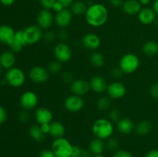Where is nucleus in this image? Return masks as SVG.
Returning <instances> with one entry per match:
<instances>
[{
  "instance_id": "obj_34",
  "label": "nucleus",
  "mask_w": 158,
  "mask_h": 157,
  "mask_svg": "<svg viewBox=\"0 0 158 157\" xmlns=\"http://www.w3.org/2000/svg\"><path fill=\"white\" fill-rule=\"evenodd\" d=\"M108 119L112 123H117L120 119V112L117 109H112L109 111L108 113Z\"/></svg>"
},
{
  "instance_id": "obj_43",
  "label": "nucleus",
  "mask_w": 158,
  "mask_h": 157,
  "mask_svg": "<svg viewBox=\"0 0 158 157\" xmlns=\"http://www.w3.org/2000/svg\"><path fill=\"white\" fill-rule=\"evenodd\" d=\"M39 157H56L53 151L51 149H43L40 152Z\"/></svg>"
},
{
  "instance_id": "obj_20",
  "label": "nucleus",
  "mask_w": 158,
  "mask_h": 157,
  "mask_svg": "<svg viewBox=\"0 0 158 157\" xmlns=\"http://www.w3.org/2000/svg\"><path fill=\"white\" fill-rule=\"evenodd\" d=\"M123 12L128 15H135L140 12L142 5L139 0H126L122 6Z\"/></svg>"
},
{
  "instance_id": "obj_51",
  "label": "nucleus",
  "mask_w": 158,
  "mask_h": 157,
  "mask_svg": "<svg viewBox=\"0 0 158 157\" xmlns=\"http://www.w3.org/2000/svg\"><path fill=\"white\" fill-rule=\"evenodd\" d=\"M15 0H0V2L4 6H10L14 4Z\"/></svg>"
},
{
  "instance_id": "obj_42",
  "label": "nucleus",
  "mask_w": 158,
  "mask_h": 157,
  "mask_svg": "<svg viewBox=\"0 0 158 157\" xmlns=\"http://www.w3.org/2000/svg\"><path fill=\"white\" fill-rule=\"evenodd\" d=\"M111 74H112V76L114 77V78L118 79V78H121L122 75H123L124 73H123V72L122 71V69H120V67H116L113 69Z\"/></svg>"
},
{
  "instance_id": "obj_10",
  "label": "nucleus",
  "mask_w": 158,
  "mask_h": 157,
  "mask_svg": "<svg viewBox=\"0 0 158 157\" xmlns=\"http://www.w3.org/2000/svg\"><path fill=\"white\" fill-rule=\"evenodd\" d=\"M37 25L43 30H48L54 23V16L49 9H43L36 15Z\"/></svg>"
},
{
  "instance_id": "obj_24",
  "label": "nucleus",
  "mask_w": 158,
  "mask_h": 157,
  "mask_svg": "<svg viewBox=\"0 0 158 157\" xmlns=\"http://www.w3.org/2000/svg\"><path fill=\"white\" fill-rule=\"evenodd\" d=\"M106 149V143L104 140L95 137L90 141L89 144V149L93 155H100L103 154Z\"/></svg>"
},
{
  "instance_id": "obj_52",
  "label": "nucleus",
  "mask_w": 158,
  "mask_h": 157,
  "mask_svg": "<svg viewBox=\"0 0 158 157\" xmlns=\"http://www.w3.org/2000/svg\"><path fill=\"white\" fill-rule=\"evenodd\" d=\"M91 154L89 149H83L80 157H91Z\"/></svg>"
},
{
  "instance_id": "obj_46",
  "label": "nucleus",
  "mask_w": 158,
  "mask_h": 157,
  "mask_svg": "<svg viewBox=\"0 0 158 157\" xmlns=\"http://www.w3.org/2000/svg\"><path fill=\"white\" fill-rule=\"evenodd\" d=\"M83 149L80 147L79 146H73V152H72V157H80L82 153Z\"/></svg>"
},
{
  "instance_id": "obj_14",
  "label": "nucleus",
  "mask_w": 158,
  "mask_h": 157,
  "mask_svg": "<svg viewBox=\"0 0 158 157\" xmlns=\"http://www.w3.org/2000/svg\"><path fill=\"white\" fill-rule=\"evenodd\" d=\"M70 89L72 93L74 95L83 96L89 93V91L91 90V88L89 82H87L83 78H79L73 82L72 84L70 85Z\"/></svg>"
},
{
  "instance_id": "obj_39",
  "label": "nucleus",
  "mask_w": 158,
  "mask_h": 157,
  "mask_svg": "<svg viewBox=\"0 0 158 157\" xmlns=\"http://www.w3.org/2000/svg\"><path fill=\"white\" fill-rule=\"evenodd\" d=\"M113 157H134L132 154L125 149H119L114 152Z\"/></svg>"
},
{
  "instance_id": "obj_23",
  "label": "nucleus",
  "mask_w": 158,
  "mask_h": 157,
  "mask_svg": "<svg viewBox=\"0 0 158 157\" xmlns=\"http://www.w3.org/2000/svg\"><path fill=\"white\" fill-rule=\"evenodd\" d=\"M15 32L13 28L8 25L0 26V42L9 46L15 36Z\"/></svg>"
},
{
  "instance_id": "obj_4",
  "label": "nucleus",
  "mask_w": 158,
  "mask_h": 157,
  "mask_svg": "<svg viewBox=\"0 0 158 157\" xmlns=\"http://www.w3.org/2000/svg\"><path fill=\"white\" fill-rule=\"evenodd\" d=\"M26 74L21 69L12 67L8 69L5 75V80L6 83L14 88L23 86L26 83Z\"/></svg>"
},
{
  "instance_id": "obj_11",
  "label": "nucleus",
  "mask_w": 158,
  "mask_h": 157,
  "mask_svg": "<svg viewBox=\"0 0 158 157\" xmlns=\"http://www.w3.org/2000/svg\"><path fill=\"white\" fill-rule=\"evenodd\" d=\"M64 107L70 112H78L84 107V101L81 96L72 94L65 99Z\"/></svg>"
},
{
  "instance_id": "obj_17",
  "label": "nucleus",
  "mask_w": 158,
  "mask_h": 157,
  "mask_svg": "<svg viewBox=\"0 0 158 157\" xmlns=\"http://www.w3.org/2000/svg\"><path fill=\"white\" fill-rule=\"evenodd\" d=\"M90 88L93 92L97 94H103L106 92L108 84L106 79L101 75H94L89 81Z\"/></svg>"
},
{
  "instance_id": "obj_40",
  "label": "nucleus",
  "mask_w": 158,
  "mask_h": 157,
  "mask_svg": "<svg viewBox=\"0 0 158 157\" xmlns=\"http://www.w3.org/2000/svg\"><path fill=\"white\" fill-rule=\"evenodd\" d=\"M56 0H40V2L43 9L51 10L52 6H53L54 3L56 2Z\"/></svg>"
},
{
  "instance_id": "obj_8",
  "label": "nucleus",
  "mask_w": 158,
  "mask_h": 157,
  "mask_svg": "<svg viewBox=\"0 0 158 157\" xmlns=\"http://www.w3.org/2000/svg\"><path fill=\"white\" fill-rule=\"evenodd\" d=\"M50 73L47 68L41 66H35L30 69L29 72V77L31 81L37 84H42L47 82L49 78Z\"/></svg>"
},
{
  "instance_id": "obj_6",
  "label": "nucleus",
  "mask_w": 158,
  "mask_h": 157,
  "mask_svg": "<svg viewBox=\"0 0 158 157\" xmlns=\"http://www.w3.org/2000/svg\"><path fill=\"white\" fill-rule=\"evenodd\" d=\"M53 54L56 59L62 63L69 62L73 55V51L70 46L65 42L57 43L53 49Z\"/></svg>"
},
{
  "instance_id": "obj_58",
  "label": "nucleus",
  "mask_w": 158,
  "mask_h": 157,
  "mask_svg": "<svg viewBox=\"0 0 158 157\" xmlns=\"http://www.w3.org/2000/svg\"><path fill=\"white\" fill-rule=\"evenodd\" d=\"M70 157H72V156H70Z\"/></svg>"
},
{
  "instance_id": "obj_22",
  "label": "nucleus",
  "mask_w": 158,
  "mask_h": 157,
  "mask_svg": "<svg viewBox=\"0 0 158 157\" xmlns=\"http://www.w3.org/2000/svg\"><path fill=\"white\" fill-rule=\"evenodd\" d=\"M117 129L123 135H129L135 129V125L131 119L121 118L117 123Z\"/></svg>"
},
{
  "instance_id": "obj_33",
  "label": "nucleus",
  "mask_w": 158,
  "mask_h": 157,
  "mask_svg": "<svg viewBox=\"0 0 158 157\" xmlns=\"http://www.w3.org/2000/svg\"><path fill=\"white\" fill-rule=\"evenodd\" d=\"M119 146L118 140L114 137H110V138L107 139L106 142V149L110 152H114L117 150Z\"/></svg>"
},
{
  "instance_id": "obj_1",
  "label": "nucleus",
  "mask_w": 158,
  "mask_h": 157,
  "mask_svg": "<svg viewBox=\"0 0 158 157\" xmlns=\"http://www.w3.org/2000/svg\"><path fill=\"white\" fill-rule=\"evenodd\" d=\"M86 22L92 27H100L106 22L109 16L108 9L100 3H94L88 6L85 13Z\"/></svg>"
},
{
  "instance_id": "obj_32",
  "label": "nucleus",
  "mask_w": 158,
  "mask_h": 157,
  "mask_svg": "<svg viewBox=\"0 0 158 157\" xmlns=\"http://www.w3.org/2000/svg\"><path fill=\"white\" fill-rule=\"evenodd\" d=\"M63 68V63L58 60H53L50 62L47 66V69L50 74H58Z\"/></svg>"
},
{
  "instance_id": "obj_21",
  "label": "nucleus",
  "mask_w": 158,
  "mask_h": 157,
  "mask_svg": "<svg viewBox=\"0 0 158 157\" xmlns=\"http://www.w3.org/2000/svg\"><path fill=\"white\" fill-rule=\"evenodd\" d=\"M15 52L12 50H6L0 54V65L3 69H9L14 67L15 63Z\"/></svg>"
},
{
  "instance_id": "obj_55",
  "label": "nucleus",
  "mask_w": 158,
  "mask_h": 157,
  "mask_svg": "<svg viewBox=\"0 0 158 157\" xmlns=\"http://www.w3.org/2000/svg\"><path fill=\"white\" fill-rule=\"evenodd\" d=\"M91 157H105L103 154H100V155H94Z\"/></svg>"
},
{
  "instance_id": "obj_44",
  "label": "nucleus",
  "mask_w": 158,
  "mask_h": 157,
  "mask_svg": "<svg viewBox=\"0 0 158 157\" xmlns=\"http://www.w3.org/2000/svg\"><path fill=\"white\" fill-rule=\"evenodd\" d=\"M7 119V112L4 107L0 106V125L3 124Z\"/></svg>"
},
{
  "instance_id": "obj_3",
  "label": "nucleus",
  "mask_w": 158,
  "mask_h": 157,
  "mask_svg": "<svg viewBox=\"0 0 158 157\" xmlns=\"http://www.w3.org/2000/svg\"><path fill=\"white\" fill-rule=\"evenodd\" d=\"M73 147V146L70 142L64 136L55 139L52 143V150L56 157H70Z\"/></svg>"
},
{
  "instance_id": "obj_28",
  "label": "nucleus",
  "mask_w": 158,
  "mask_h": 157,
  "mask_svg": "<svg viewBox=\"0 0 158 157\" xmlns=\"http://www.w3.org/2000/svg\"><path fill=\"white\" fill-rule=\"evenodd\" d=\"M88 6L86 3L83 1H74L70 6V11L74 15H85Z\"/></svg>"
},
{
  "instance_id": "obj_7",
  "label": "nucleus",
  "mask_w": 158,
  "mask_h": 157,
  "mask_svg": "<svg viewBox=\"0 0 158 157\" xmlns=\"http://www.w3.org/2000/svg\"><path fill=\"white\" fill-rule=\"evenodd\" d=\"M25 40L27 45L38 43L43 38V29L38 25H32L23 29Z\"/></svg>"
},
{
  "instance_id": "obj_13",
  "label": "nucleus",
  "mask_w": 158,
  "mask_h": 157,
  "mask_svg": "<svg viewBox=\"0 0 158 157\" xmlns=\"http://www.w3.org/2000/svg\"><path fill=\"white\" fill-rule=\"evenodd\" d=\"M20 105L26 110H31L38 105V96L32 91H26L20 96Z\"/></svg>"
},
{
  "instance_id": "obj_45",
  "label": "nucleus",
  "mask_w": 158,
  "mask_h": 157,
  "mask_svg": "<svg viewBox=\"0 0 158 157\" xmlns=\"http://www.w3.org/2000/svg\"><path fill=\"white\" fill-rule=\"evenodd\" d=\"M65 9L64 6H63L61 2H60L59 1H57V0L56 1V2L54 3L53 6H52V10L53 11V12H55L56 13L60 12V11H62L63 9Z\"/></svg>"
},
{
  "instance_id": "obj_2",
  "label": "nucleus",
  "mask_w": 158,
  "mask_h": 157,
  "mask_svg": "<svg viewBox=\"0 0 158 157\" xmlns=\"http://www.w3.org/2000/svg\"><path fill=\"white\" fill-rule=\"evenodd\" d=\"M92 130L94 135L103 140L112 137L114 132L113 123L108 119L100 118L96 120L93 124Z\"/></svg>"
},
{
  "instance_id": "obj_16",
  "label": "nucleus",
  "mask_w": 158,
  "mask_h": 157,
  "mask_svg": "<svg viewBox=\"0 0 158 157\" xmlns=\"http://www.w3.org/2000/svg\"><path fill=\"white\" fill-rule=\"evenodd\" d=\"M35 119L39 125L44 123H51L53 121V115L50 109L46 107H39L35 109Z\"/></svg>"
},
{
  "instance_id": "obj_41",
  "label": "nucleus",
  "mask_w": 158,
  "mask_h": 157,
  "mask_svg": "<svg viewBox=\"0 0 158 157\" xmlns=\"http://www.w3.org/2000/svg\"><path fill=\"white\" fill-rule=\"evenodd\" d=\"M68 36H69V33H68L67 30L66 29H60L59 32L57 33V37L63 42L67 39Z\"/></svg>"
},
{
  "instance_id": "obj_38",
  "label": "nucleus",
  "mask_w": 158,
  "mask_h": 157,
  "mask_svg": "<svg viewBox=\"0 0 158 157\" xmlns=\"http://www.w3.org/2000/svg\"><path fill=\"white\" fill-rule=\"evenodd\" d=\"M150 95L154 99L158 100V83H153L150 87Z\"/></svg>"
},
{
  "instance_id": "obj_56",
  "label": "nucleus",
  "mask_w": 158,
  "mask_h": 157,
  "mask_svg": "<svg viewBox=\"0 0 158 157\" xmlns=\"http://www.w3.org/2000/svg\"><path fill=\"white\" fill-rule=\"evenodd\" d=\"M154 23L156 25V26H157V27H158V16L157 17V18H156L155 21H154Z\"/></svg>"
},
{
  "instance_id": "obj_12",
  "label": "nucleus",
  "mask_w": 158,
  "mask_h": 157,
  "mask_svg": "<svg viewBox=\"0 0 158 157\" xmlns=\"http://www.w3.org/2000/svg\"><path fill=\"white\" fill-rule=\"evenodd\" d=\"M73 13L70 9L65 8L60 12L56 13L54 16V22L60 29H66L72 22Z\"/></svg>"
},
{
  "instance_id": "obj_15",
  "label": "nucleus",
  "mask_w": 158,
  "mask_h": 157,
  "mask_svg": "<svg viewBox=\"0 0 158 157\" xmlns=\"http://www.w3.org/2000/svg\"><path fill=\"white\" fill-rule=\"evenodd\" d=\"M100 44H101V40L100 37L95 33L89 32L83 35L82 38V45L85 49L88 50L97 51L100 48Z\"/></svg>"
},
{
  "instance_id": "obj_54",
  "label": "nucleus",
  "mask_w": 158,
  "mask_h": 157,
  "mask_svg": "<svg viewBox=\"0 0 158 157\" xmlns=\"http://www.w3.org/2000/svg\"><path fill=\"white\" fill-rule=\"evenodd\" d=\"M139 2L142 6H147V5L149 4L151 0H139Z\"/></svg>"
},
{
  "instance_id": "obj_29",
  "label": "nucleus",
  "mask_w": 158,
  "mask_h": 157,
  "mask_svg": "<svg viewBox=\"0 0 158 157\" xmlns=\"http://www.w3.org/2000/svg\"><path fill=\"white\" fill-rule=\"evenodd\" d=\"M152 129V125L148 120H143L140 121L137 126H135V132L138 135L144 136L151 132Z\"/></svg>"
},
{
  "instance_id": "obj_27",
  "label": "nucleus",
  "mask_w": 158,
  "mask_h": 157,
  "mask_svg": "<svg viewBox=\"0 0 158 157\" xmlns=\"http://www.w3.org/2000/svg\"><path fill=\"white\" fill-rule=\"evenodd\" d=\"M142 51H143V53L147 56H154L158 53V43L153 40L146 42L143 45Z\"/></svg>"
},
{
  "instance_id": "obj_5",
  "label": "nucleus",
  "mask_w": 158,
  "mask_h": 157,
  "mask_svg": "<svg viewBox=\"0 0 158 157\" xmlns=\"http://www.w3.org/2000/svg\"><path fill=\"white\" fill-rule=\"evenodd\" d=\"M140 66V59L134 53H127L120 59L119 67L124 74H132L137 70Z\"/></svg>"
},
{
  "instance_id": "obj_9",
  "label": "nucleus",
  "mask_w": 158,
  "mask_h": 157,
  "mask_svg": "<svg viewBox=\"0 0 158 157\" xmlns=\"http://www.w3.org/2000/svg\"><path fill=\"white\" fill-rule=\"evenodd\" d=\"M127 89L123 83L119 81H114L108 84L106 94L111 99H120L126 95Z\"/></svg>"
},
{
  "instance_id": "obj_37",
  "label": "nucleus",
  "mask_w": 158,
  "mask_h": 157,
  "mask_svg": "<svg viewBox=\"0 0 158 157\" xmlns=\"http://www.w3.org/2000/svg\"><path fill=\"white\" fill-rule=\"evenodd\" d=\"M29 119H30V114L29 113V111L24 109L23 112H20L19 115V120L22 123H28L29 121Z\"/></svg>"
},
{
  "instance_id": "obj_19",
  "label": "nucleus",
  "mask_w": 158,
  "mask_h": 157,
  "mask_svg": "<svg viewBox=\"0 0 158 157\" xmlns=\"http://www.w3.org/2000/svg\"><path fill=\"white\" fill-rule=\"evenodd\" d=\"M26 45L27 44L25 40L23 30H19L15 32V36L9 46L13 52H19L20 51L23 50V47Z\"/></svg>"
},
{
  "instance_id": "obj_31",
  "label": "nucleus",
  "mask_w": 158,
  "mask_h": 157,
  "mask_svg": "<svg viewBox=\"0 0 158 157\" xmlns=\"http://www.w3.org/2000/svg\"><path fill=\"white\" fill-rule=\"evenodd\" d=\"M111 106V99L109 96H101L97 101V107L100 111L109 110Z\"/></svg>"
},
{
  "instance_id": "obj_50",
  "label": "nucleus",
  "mask_w": 158,
  "mask_h": 157,
  "mask_svg": "<svg viewBox=\"0 0 158 157\" xmlns=\"http://www.w3.org/2000/svg\"><path fill=\"white\" fill-rule=\"evenodd\" d=\"M57 1L61 2L62 4L64 6L65 8H67V7H70V6L73 4V2L75 0H57Z\"/></svg>"
},
{
  "instance_id": "obj_48",
  "label": "nucleus",
  "mask_w": 158,
  "mask_h": 157,
  "mask_svg": "<svg viewBox=\"0 0 158 157\" xmlns=\"http://www.w3.org/2000/svg\"><path fill=\"white\" fill-rule=\"evenodd\" d=\"M40 126L42 131H43L46 135L49 134V132H50V123H44V124L40 125Z\"/></svg>"
},
{
  "instance_id": "obj_53",
  "label": "nucleus",
  "mask_w": 158,
  "mask_h": 157,
  "mask_svg": "<svg viewBox=\"0 0 158 157\" xmlns=\"http://www.w3.org/2000/svg\"><path fill=\"white\" fill-rule=\"evenodd\" d=\"M153 9H154V11L155 12L156 15L158 16V0H155V1L154 2V4H153Z\"/></svg>"
},
{
  "instance_id": "obj_36",
  "label": "nucleus",
  "mask_w": 158,
  "mask_h": 157,
  "mask_svg": "<svg viewBox=\"0 0 158 157\" xmlns=\"http://www.w3.org/2000/svg\"><path fill=\"white\" fill-rule=\"evenodd\" d=\"M62 81L63 82L66 84H72L73 82L74 81L73 76L72 74L69 72H64L61 75Z\"/></svg>"
},
{
  "instance_id": "obj_25",
  "label": "nucleus",
  "mask_w": 158,
  "mask_h": 157,
  "mask_svg": "<svg viewBox=\"0 0 158 157\" xmlns=\"http://www.w3.org/2000/svg\"><path fill=\"white\" fill-rule=\"evenodd\" d=\"M66 132V128L64 125L60 121H52L50 123V132L49 135L54 139L63 137Z\"/></svg>"
},
{
  "instance_id": "obj_26",
  "label": "nucleus",
  "mask_w": 158,
  "mask_h": 157,
  "mask_svg": "<svg viewBox=\"0 0 158 157\" xmlns=\"http://www.w3.org/2000/svg\"><path fill=\"white\" fill-rule=\"evenodd\" d=\"M29 135L34 141L41 143L45 140L46 134L42 131L40 125H32L29 129Z\"/></svg>"
},
{
  "instance_id": "obj_30",
  "label": "nucleus",
  "mask_w": 158,
  "mask_h": 157,
  "mask_svg": "<svg viewBox=\"0 0 158 157\" xmlns=\"http://www.w3.org/2000/svg\"><path fill=\"white\" fill-rule=\"evenodd\" d=\"M89 60L93 66L95 68H102L105 64V56L103 55V53L97 51H94L91 54L89 57Z\"/></svg>"
},
{
  "instance_id": "obj_18",
  "label": "nucleus",
  "mask_w": 158,
  "mask_h": 157,
  "mask_svg": "<svg viewBox=\"0 0 158 157\" xmlns=\"http://www.w3.org/2000/svg\"><path fill=\"white\" fill-rule=\"evenodd\" d=\"M139 22L143 25H151L154 22L157 15L154 9L149 7L142 8L141 10L137 14Z\"/></svg>"
},
{
  "instance_id": "obj_49",
  "label": "nucleus",
  "mask_w": 158,
  "mask_h": 157,
  "mask_svg": "<svg viewBox=\"0 0 158 157\" xmlns=\"http://www.w3.org/2000/svg\"><path fill=\"white\" fill-rule=\"evenodd\" d=\"M145 157H158V149H151L146 154Z\"/></svg>"
},
{
  "instance_id": "obj_47",
  "label": "nucleus",
  "mask_w": 158,
  "mask_h": 157,
  "mask_svg": "<svg viewBox=\"0 0 158 157\" xmlns=\"http://www.w3.org/2000/svg\"><path fill=\"white\" fill-rule=\"evenodd\" d=\"M123 0H110V4L114 8H120L123 6Z\"/></svg>"
},
{
  "instance_id": "obj_35",
  "label": "nucleus",
  "mask_w": 158,
  "mask_h": 157,
  "mask_svg": "<svg viewBox=\"0 0 158 157\" xmlns=\"http://www.w3.org/2000/svg\"><path fill=\"white\" fill-rule=\"evenodd\" d=\"M57 37V34L54 31L52 30H46V32L43 34V38L45 41L48 43L53 42Z\"/></svg>"
},
{
  "instance_id": "obj_57",
  "label": "nucleus",
  "mask_w": 158,
  "mask_h": 157,
  "mask_svg": "<svg viewBox=\"0 0 158 157\" xmlns=\"http://www.w3.org/2000/svg\"><path fill=\"white\" fill-rule=\"evenodd\" d=\"M2 69H3V68L2 67L1 65H0V75H1V74H2Z\"/></svg>"
}]
</instances>
